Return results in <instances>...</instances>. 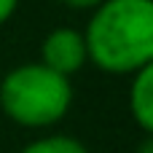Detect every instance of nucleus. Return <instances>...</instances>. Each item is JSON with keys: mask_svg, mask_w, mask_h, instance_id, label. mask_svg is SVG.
<instances>
[{"mask_svg": "<svg viewBox=\"0 0 153 153\" xmlns=\"http://www.w3.org/2000/svg\"><path fill=\"white\" fill-rule=\"evenodd\" d=\"M83 32L89 59L110 75H134L153 62V3L102 0Z\"/></svg>", "mask_w": 153, "mask_h": 153, "instance_id": "nucleus-1", "label": "nucleus"}, {"mask_svg": "<svg viewBox=\"0 0 153 153\" xmlns=\"http://www.w3.org/2000/svg\"><path fill=\"white\" fill-rule=\"evenodd\" d=\"M73 105L70 78L54 73L43 62L13 67L0 83L3 113L27 129H43L67 116Z\"/></svg>", "mask_w": 153, "mask_h": 153, "instance_id": "nucleus-2", "label": "nucleus"}, {"mask_svg": "<svg viewBox=\"0 0 153 153\" xmlns=\"http://www.w3.org/2000/svg\"><path fill=\"white\" fill-rule=\"evenodd\" d=\"M40 62H43L46 67H51L54 73L65 75V78L75 75V73L89 62L83 32L70 30V27H56V30H51V32L43 38V43H40Z\"/></svg>", "mask_w": 153, "mask_h": 153, "instance_id": "nucleus-3", "label": "nucleus"}, {"mask_svg": "<svg viewBox=\"0 0 153 153\" xmlns=\"http://www.w3.org/2000/svg\"><path fill=\"white\" fill-rule=\"evenodd\" d=\"M129 110L137 126L151 134L153 132V62L140 67L132 75V91H129Z\"/></svg>", "mask_w": 153, "mask_h": 153, "instance_id": "nucleus-4", "label": "nucleus"}, {"mask_svg": "<svg viewBox=\"0 0 153 153\" xmlns=\"http://www.w3.org/2000/svg\"><path fill=\"white\" fill-rule=\"evenodd\" d=\"M22 153H89V148L67 134H48L40 140H32L30 145H24Z\"/></svg>", "mask_w": 153, "mask_h": 153, "instance_id": "nucleus-5", "label": "nucleus"}, {"mask_svg": "<svg viewBox=\"0 0 153 153\" xmlns=\"http://www.w3.org/2000/svg\"><path fill=\"white\" fill-rule=\"evenodd\" d=\"M16 5H19V0H0V24H5L13 16Z\"/></svg>", "mask_w": 153, "mask_h": 153, "instance_id": "nucleus-6", "label": "nucleus"}, {"mask_svg": "<svg viewBox=\"0 0 153 153\" xmlns=\"http://www.w3.org/2000/svg\"><path fill=\"white\" fill-rule=\"evenodd\" d=\"M59 3H65V5H70V8H75V11H86V8L100 5L102 0H59Z\"/></svg>", "mask_w": 153, "mask_h": 153, "instance_id": "nucleus-7", "label": "nucleus"}, {"mask_svg": "<svg viewBox=\"0 0 153 153\" xmlns=\"http://www.w3.org/2000/svg\"><path fill=\"white\" fill-rule=\"evenodd\" d=\"M137 153H153V137L151 134H145V140H143V145L137 148Z\"/></svg>", "mask_w": 153, "mask_h": 153, "instance_id": "nucleus-8", "label": "nucleus"}]
</instances>
